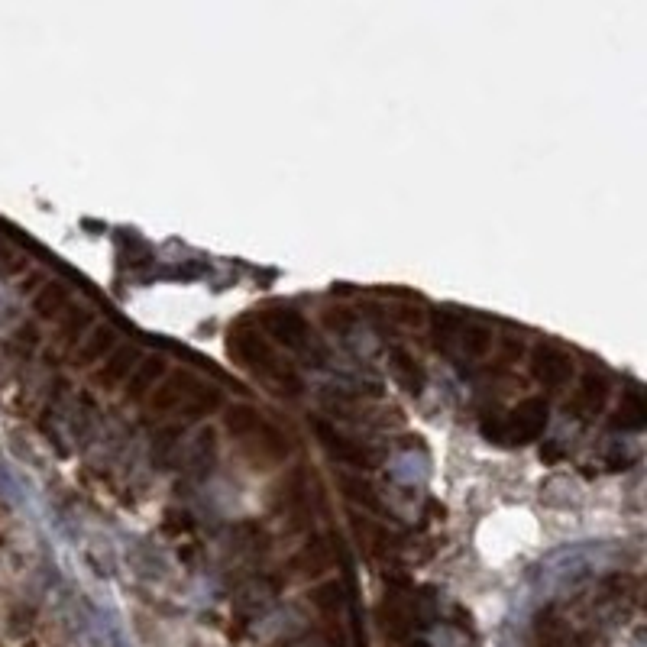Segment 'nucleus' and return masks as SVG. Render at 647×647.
I'll return each instance as SVG.
<instances>
[{
	"instance_id": "1",
	"label": "nucleus",
	"mask_w": 647,
	"mask_h": 647,
	"mask_svg": "<svg viewBox=\"0 0 647 647\" xmlns=\"http://www.w3.org/2000/svg\"><path fill=\"white\" fill-rule=\"evenodd\" d=\"M227 353L237 360L243 369H250L253 376H263V379H272L279 389L298 395L301 392V379L295 376V369H288L285 363H279V356H275V347L269 343V337L263 334L259 327L253 324H237L230 327L227 334Z\"/></svg>"
},
{
	"instance_id": "2",
	"label": "nucleus",
	"mask_w": 647,
	"mask_h": 647,
	"mask_svg": "<svg viewBox=\"0 0 647 647\" xmlns=\"http://www.w3.org/2000/svg\"><path fill=\"white\" fill-rule=\"evenodd\" d=\"M547 402L544 398H525L521 405H515L508 415H499V418H486L479 424V431H483L486 440L492 444H512V447H521V444H531V440H538L547 428Z\"/></svg>"
},
{
	"instance_id": "3",
	"label": "nucleus",
	"mask_w": 647,
	"mask_h": 647,
	"mask_svg": "<svg viewBox=\"0 0 647 647\" xmlns=\"http://www.w3.org/2000/svg\"><path fill=\"white\" fill-rule=\"evenodd\" d=\"M263 330L266 334L279 343L285 350H295V353H305V356H324V350L318 347V340H314L308 321L301 318L295 308H266L263 311Z\"/></svg>"
},
{
	"instance_id": "4",
	"label": "nucleus",
	"mask_w": 647,
	"mask_h": 647,
	"mask_svg": "<svg viewBox=\"0 0 647 647\" xmlns=\"http://www.w3.org/2000/svg\"><path fill=\"white\" fill-rule=\"evenodd\" d=\"M288 450H292V447H288V437L279 428L266 424V421L243 440V453H246V460L253 463V470H266V466L285 463Z\"/></svg>"
},
{
	"instance_id": "5",
	"label": "nucleus",
	"mask_w": 647,
	"mask_h": 647,
	"mask_svg": "<svg viewBox=\"0 0 647 647\" xmlns=\"http://www.w3.org/2000/svg\"><path fill=\"white\" fill-rule=\"evenodd\" d=\"M198 382L201 379L195 373H188V369L165 373V379L156 385L153 395H149V411H153V415H178L191 398V392H195Z\"/></svg>"
},
{
	"instance_id": "6",
	"label": "nucleus",
	"mask_w": 647,
	"mask_h": 647,
	"mask_svg": "<svg viewBox=\"0 0 647 647\" xmlns=\"http://www.w3.org/2000/svg\"><path fill=\"white\" fill-rule=\"evenodd\" d=\"M531 373L547 389H563L573 379V356L554 343H541L531 353Z\"/></svg>"
},
{
	"instance_id": "7",
	"label": "nucleus",
	"mask_w": 647,
	"mask_h": 647,
	"mask_svg": "<svg viewBox=\"0 0 647 647\" xmlns=\"http://www.w3.org/2000/svg\"><path fill=\"white\" fill-rule=\"evenodd\" d=\"M305 502H308V476L301 466H295V470H288L279 479V486L272 489V512L292 518V515L305 512Z\"/></svg>"
},
{
	"instance_id": "8",
	"label": "nucleus",
	"mask_w": 647,
	"mask_h": 647,
	"mask_svg": "<svg viewBox=\"0 0 647 647\" xmlns=\"http://www.w3.org/2000/svg\"><path fill=\"white\" fill-rule=\"evenodd\" d=\"M609 402V379L602 373H586L580 379V389L573 392V402H567V411H573V418H596L599 411Z\"/></svg>"
},
{
	"instance_id": "9",
	"label": "nucleus",
	"mask_w": 647,
	"mask_h": 647,
	"mask_svg": "<svg viewBox=\"0 0 647 647\" xmlns=\"http://www.w3.org/2000/svg\"><path fill=\"white\" fill-rule=\"evenodd\" d=\"M318 437H321V447L330 453L334 460L340 463H347V466H360V470H369L373 466V450H366L360 440H350V437H343L337 434L334 428H327V424H318Z\"/></svg>"
},
{
	"instance_id": "10",
	"label": "nucleus",
	"mask_w": 647,
	"mask_h": 647,
	"mask_svg": "<svg viewBox=\"0 0 647 647\" xmlns=\"http://www.w3.org/2000/svg\"><path fill=\"white\" fill-rule=\"evenodd\" d=\"M389 373H392V382L398 385V389L408 392V395H421L424 385H428V373H424V366L418 363V356L405 347L389 350Z\"/></svg>"
},
{
	"instance_id": "11",
	"label": "nucleus",
	"mask_w": 647,
	"mask_h": 647,
	"mask_svg": "<svg viewBox=\"0 0 647 647\" xmlns=\"http://www.w3.org/2000/svg\"><path fill=\"white\" fill-rule=\"evenodd\" d=\"M165 373H169L165 356H159V353L143 356V360L136 363V369L130 373V379H127V398H130V402H143V398L153 395V389L165 379Z\"/></svg>"
},
{
	"instance_id": "12",
	"label": "nucleus",
	"mask_w": 647,
	"mask_h": 647,
	"mask_svg": "<svg viewBox=\"0 0 647 647\" xmlns=\"http://www.w3.org/2000/svg\"><path fill=\"white\" fill-rule=\"evenodd\" d=\"M140 360H143L140 347H117V350L104 360V366L98 369V376H94V385H98V389H104V392L117 389V385H123V382L130 379V373H133L136 363H140Z\"/></svg>"
},
{
	"instance_id": "13",
	"label": "nucleus",
	"mask_w": 647,
	"mask_h": 647,
	"mask_svg": "<svg viewBox=\"0 0 647 647\" xmlns=\"http://www.w3.org/2000/svg\"><path fill=\"white\" fill-rule=\"evenodd\" d=\"M330 563H334V550H330V544L324 538H311L295 550L288 570H292L295 576L311 580V576H324L330 570Z\"/></svg>"
},
{
	"instance_id": "14",
	"label": "nucleus",
	"mask_w": 647,
	"mask_h": 647,
	"mask_svg": "<svg viewBox=\"0 0 647 647\" xmlns=\"http://www.w3.org/2000/svg\"><path fill=\"white\" fill-rule=\"evenodd\" d=\"M117 350V330L110 324H94L85 337H81L75 350V366H94L104 363L110 353Z\"/></svg>"
},
{
	"instance_id": "15",
	"label": "nucleus",
	"mask_w": 647,
	"mask_h": 647,
	"mask_svg": "<svg viewBox=\"0 0 647 647\" xmlns=\"http://www.w3.org/2000/svg\"><path fill=\"white\" fill-rule=\"evenodd\" d=\"M275 596H279V580H275V576H259V580H253L250 586L240 589V596L233 605H237V612L243 618H253V615L263 612Z\"/></svg>"
},
{
	"instance_id": "16",
	"label": "nucleus",
	"mask_w": 647,
	"mask_h": 647,
	"mask_svg": "<svg viewBox=\"0 0 647 647\" xmlns=\"http://www.w3.org/2000/svg\"><path fill=\"white\" fill-rule=\"evenodd\" d=\"M217 463V434L211 428H201L195 440L188 444V470L195 479H208Z\"/></svg>"
},
{
	"instance_id": "17",
	"label": "nucleus",
	"mask_w": 647,
	"mask_h": 647,
	"mask_svg": "<svg viewBox=\"0 0 647 647\" xmlns=\"http://www.w3.org/2000/svg\"><path fill=\"white\" fill-rule=\"evenodd\" d=\"M644 421H647V405H644V395L641 389H625L622 395V402H618L615 408V415H612V428L615 431H622V434H635L644 428Z\"/></svg>"
},
{
	"instance_id": "18",
	"label": "nucleus",
	"mask_w": 647,
	"mask_h": 647,
	"mask_svg": "<svg viewBox=\"0 0 647 647\" xmlns=\"http://www.w3.org/2000/svg\"><path fill=\"white\" fill-rule=\"evenodd\" d=\"M217 411H224V392H220L214 382H204L201 379L178 415H182L185 421H201V418H208V415H217Z\"/></svg>"
},
{
	"instance_id": "19",
	"label": "nucleus",
	"mask_w": 647,
	"mask_h": 647,
	"mask_svg": "<svg viewBox=\"0 0 647 647\" xmlns=\"http://www.w3.org/2000/svg\"><path fill=\"white\" fill-rule=\"evenodd\" d=\"M534 647H570L567 622L554 605H547L534 618Z\"/></svg>"
},
{
	"instance_id": "20",
	"label": "nucleus",
	"mask_w": 647,
	"mask_h": 647,
	"mask_svg": "<svg viewBox=\"0 0 647 647\" xmlns=\"http://www.w3.org/2000/svg\"><path fill=\"white\" fill-rule=\"evenodd\" d=\"M379 618H382V628L385 635L392 638H405L411 628H415V618H411V605L402 602V596H389L379 605Z\"/></svg>"
},
{
	"instance_id": "21",
	"label": "nucleus",
	"mask_w": 647,
	"mask_h": 647,
	"mask_svg": "<svg viewBox=\"0 0 647 647\" xmlns=\"http://www.w3.org/2000/svg\"><path fill=\"white\" fill-rule=\"evenodd\" d=\"M259 424H263V415L253 408V405H246V402H233V405H224V431L230 437H237V440H246L250 437Z\"/></svg>"
},
{
	"instance_id": "22",
	"label": "nucleus",
	"mask_w": 647,
	"mask_h": 647,
	"mask_svg": "<svg viewBox=\"0 0 647 647\" xmlns=\"http://www.w3.org/2000/svg\"><path fill=\"white\" fill-rule=\"evenodd\" d=\"M68 301H72V295H68V288L62 282H46L33 298V311L39 314V318L55 321L68 311Z\"/></svg>"
},
{
	"instance_id": "23",
	"label": "nucleus",
	"mask_w": 647,
	"mask_h": 647,
	"mask_svg": "<svg viewBox=\"0 0 647 647\" xmlns=\"http://www.w3.org/2000/svg\"><path fill=\"white\" fill-rule=\"evenodd\" d=\"M457 343L463 347L466 356H486L492 350V343H495V334H492V327L486 324H479V321H470V324H460V334H457Z\"/></svg>"
},
{
	"instance_id": "24",
	"label": "nucleus",
	"mask_w": 647,
	"mask_h": 647,
	"mask_svg": "<svg viewBox=\"0 0 647 647\" xmlns=\"http://www.w3.org/2000/svg\"><path fill=\"white\" fill-rule=\"evenodd\" d=\"M311 602H314V609H318L327 618V625H330V622H337V618H340L343 602H347V593H343V586L337 580H327V583H321L311 593Z\"/></svg>"
},
{
	"instance_id": "25",
	"label": "nucleus",
	"mask_w": 647,
	"mask_h": 647,
	"mask_svg": "<svg viewBox=\"0 0 647 647\" xmlns=\"http://www.w3.org/2000/svg\"><path fill=\"white\" fill-rule=\"evenodd\" d=\"M263 544H266V531L263 525H256V521H240V525L230 531V550H237V554H243V550L256 554V550H263Z\"/></svg>"
},
{
	"instance_id": "26",
	"label": "nucleus",
	"mask_w": 647,
	"mask_h": 647,
	"mask_svg": "<svg viewBox=\"0 0 647 647\" xmlns=\"http://www.w3.org/2000/svg\"><path fill=\"white\" fill-rule=\"evenodd\" d=\"M460 318H453V314H440V318L434 321V343H437V350H450V343L457 340V334H460Z\"/></svg>"
},
{
	"instance_id": "27",
	"label": "nucleus",
	"mask_w": 647,
	"mask_h": 647,
	"mask_svg": "<svg viewBox=\"0 0 647 647\" xmlns=\"http://www.w3.org/2000/svg\"><path fill=\"white\" fill-rule=\"evenodd\" d=\"M178 437H182V428H165L159 437H156V447H153V460L159 466H165L172 460V453L178 450Z\"/></svg>"
},
{
	"instance_id": "28",
	"label": "nucleus",
	"mask_w": 647,
	"mask_h": 647,
	"mask_svg": "<svg viewBox=\"0 0 647 647\" xmlns=\"http://www.w3.org/2000/svg\"><path fill=\"white\" fill-rule=\"evenodd\" d=\"M343 489H350L347 495L356 502H363L366 508H379V499H376V492L369 483H363V479H353V476H343Z\"/></svg>"
},
{
	"instance_id": "29",
	"label": "nucleus",
	"mask_w": 647,
	"mask_h": 647,
	"mask_svg": "<svg viewBox=\"0 0 647 647\" xmlns=\"http://www.w3.org/2000/svg\"><path fill=\"white\" fill-rule=\"evenodd\" d=\"M91 330V314L85 308H68V321H65V337H85Z\"/></svg>"
},
{
	"instance_id": "30",
	"label": "nucleus",
	"mask_w": 647,
	"mask_h": 647,
	"mask_svg": "<svg viewBox=\"0 0 647 647\" xmlns=\"http://www.w3.org/2000/svg\"><path fill=\"white\" fill-rule=\"evenodd\" d=\"M191 528H195V521H191L188 512H175V508H169V512H165L162 531L169 534V538H178V534H188Z\"/></svg>"
},
{
	"instance_id": "31",
	"label": "nucleus",
	"mask_w": 647,
	"mask_h": 647,
	"mask_svg": "<svg viewBox=\"0 0 647 647\" xmlns=\"http://www.w3.org/2000/svg\"><path fill=\"white\" fill-rule=\"evenodd\" d=\"M324 321H327L330 330H347V327L353 324V314H350L347 308H330V311L324 314Z\"/></svg>"
},
{
	"instance_id": "32",
	"label": "nucleus",
	"mask_w": 647,
	"mask_h": 647,
	"mask_svg": "<svg viewBox=\"0 0 647 647\" xmlns=\"http://www.w3.org/2000/svg\"><path fill=\"white\" fill-rule=\"evenodd\" d=\"M395 318H402L405 324H421V321H424V314H421V308H398V311H395Z\"/></svg>"
},
{
	"instance_id": "33",
	"label": "nucleus",
	"mask_w": 647,
	"mask_h": 647,
	"mask_svg": "<svg viewBox=\"0 0 647 647\" xmlns=\"http://www.w3.org/2000/svg\"><path fill=\"white\" fill-rule=\"evenodd\" d=\"M408 647H431V644H424V641H415V644H408Z\"/></svg>"
}]
</instances>
